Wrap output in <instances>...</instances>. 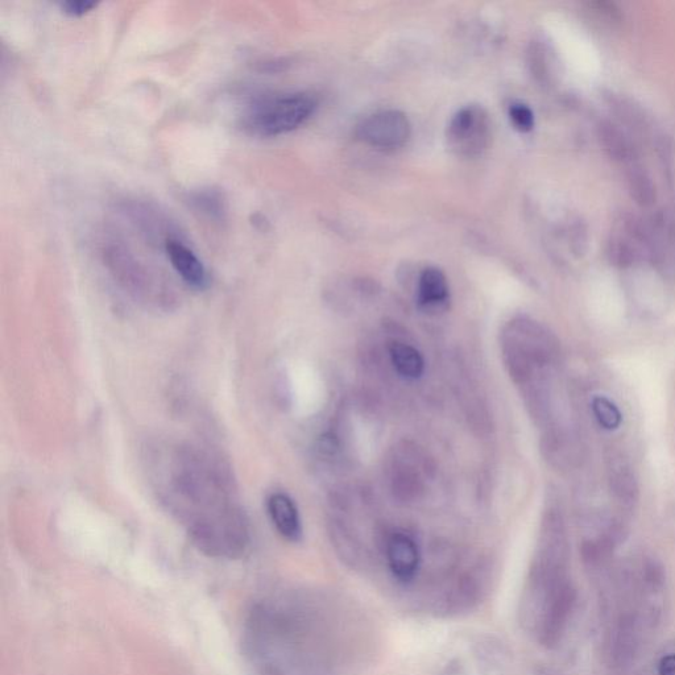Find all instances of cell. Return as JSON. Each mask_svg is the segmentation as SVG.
<instances>
[{
  "label": "cell",
  "instance_id": "cell-9",
  "mask_svg": "<svg viewBox=\"0 0 675 675\" xmlns=\"http://www.w3.org/2000/svg\"><path fill=\"white\" fill-rule=\"evenodd\" d=\"M450 288L440 268L429 267L421 272L417 285V304L425 312H438L449 302Z\"/></svg>",
  "mask_w": 675,
  "mask_h": 675
},
{
  "label": "cell",
  "instance_id": "cell-13",
  "mask_svg": "<svg viewBox=\"0 0 675 675\" xmlns=\"http://www.w3.org/2000/svg\"><path fill=\"white\" fill-rule=\"evenodd\" d=\"M189 205L196 213L210 221L221 222L226 214L222 194L213 189H202L189 197Z\"/></svg>",
  "mask_w": 675,
  "mask_h": 675
},
{
  "label": "cell",
  "instance_id": "cell-8",
  "mask_svg": "<svg viewBox=\"0 0 675 675\" xmlns=\"http://www.w3.org/2000/svg\"><path fill=\"white\" fill-rule=\"evenodd\" d=\"M607 476L610 490L624 507H633L639 499V484L631 463L619 453L607 458Z\"/></svg>",
  "mask_w": 675,
  "mask_h": 675
},
{
  "label": "cell",
  "instance_id": "cell-16",
  "mask_svg": "<svg viewBox=\"0 0 675 675\" xmlns=\"http://www.w3.org/2000/svg\"><path fill=\"white\" fill-rule=\"evenodd\" d=\"M509 119L516 130L520 132H529L534 127V114L530 107L524 103H513L509 107Z\"/></svg>",
  "mask_w": 675,
  "mask_h": 675
},
{
  "label": "cell",
  "instance_id": "cell-10",
  "mask_svg": "<svg viewBox=\"0 0 675 675\" xmlns=\"http://www.w3.org/2000/svg\"><path fill=\"white\" fill-rule=\"evenodd\" d=\"M268 513L271 517L273 525L277 532L285 538V540L297 542L302 537V524L300 513H298L297 505L283 492H276L269 496L268 499Z\"/></svg>",
  "mask_w": 675,
  "mask_h": 675
},
{
  "label": "cell",
  "instance_id": "cell-2",
  "mask_svg": "<svg viewBox=\"0 0 675 675\" xmlns=\"http://www.w3.org/2000/svg\"><path fill=\"white\" fill-rule=\"evenodd\" d=\"M317 99L306 93L275 95L260 99L248 109L244 126L256 135L271 138L302 126L316 111Z\"/></svg>",
  "mask_w": 675,
  "mask_h": 675
},
{
  "label": "cell",
  "instance_id": "cell-4",
  "mask_svg": "<svg viewBox=\"0 0 675 675\" xmlns=\"http://www.w3.org/2000/svg\"><path fill=\"white\" fill-rule=\"evenodd\" d=\"M412 126L407 115L397 110L379 111L363 119L356 127L360 142L376 149L403 147L411 138Z\"/></svg>",
  "mask_w": 675,
  "mask_h": 675
},
{
  "label": "cell",
  "instance_id": "cell-11",
  "mask_svg": "<svg viewBox=\"0 0 675 675\" xmlns=\"http://www.w3.org/2000/svg\"><path fill=\"white\" fill-rule=\"evenodd\" d=\"M389 356L397 374L404 379L416 380L425 371L424 356L413 346L404 342H393L389 346Z\"/></svg>",
  "mask_w": 675,
  "mask_h": 675
},
{
  "label": "cell",
  "instance_id": "cell-18",
  "mask_svg": "<svg viewBox=\"0 0 675 675\" xmlns=\"http://www.w3.org/2000/svg\"><path fill=\"white\" fill-rule=\"evenodd\" d=\"M658 675H675V654L662 657L658 664Z\"/></svg>",
  "mask_w": 675,
  "mask_h": 675
},
{
  "label": "cell",
  "instance_id": "cell-14",
  "mask_svg": "<svg viewBox=\"0 0 675 675\" xmlns=\"http://www.w3.org/2000/svg\"><path fill=\"white\" fill-rule=\"evenodd\" d=\"M591 408L596 421L603 429L614 432V430L620 428L621 422H623V414L614 401L606 396H596L592 400Z\"/></svg>",
  "mask_w": 675,
  "mask_h": 675
},
{
  "label": "cell",
  "instance_id": "cell-19",
  "mask_svg": "<svg viewBox=\"0 0 675 675\" xmlns=\"http://www.w3.org/2000/svg\"><path fill=\"white\" fill-rule=\"evenodd\" d=\"M537 675H565L559 670L554 668H548V666H542V668L537 670Z\"/></svg>",
  "mask_w": 675,
  "mask_h": 675
},
{
  "label": "cell",
  "instance_id": "cell-12",
  "mask_svg": "<svg viewBox=\"0 0 675 675\" xmlns=\"http://www.w3.org/2000/svg\"><path fill=\"white\" fill-rule=\"evenodd\" d=\"M598 131L600 142H602V146L610 153L611 157H614L615 160L623 161V163L633 160L635 149H633L632 143L629 142L627 136L616 124L604 120V122L599 124Z\"/></svg>",
  "mask_w": 675,
  "mask_h": 675
},
{
  "label": "cell",
  "instance_id": "cell-7",
  "mask_svg": "<svg viewBox=\"0 0 675 675\" xmlns=\"http://www.w3.org/2000/svg\"><path fill=\"white\" fill-rule=\"evenodd\" d=\"M165 252L172 267L189 287L202 291L209 285L205 265L192 248L177 238H168L165 240Z\"/></svg>",
  "mask_w": 675,
  "mask_h": 675
},
{
  "label": "cell",
  "instance_id": "cell-6",
  "mask_svg": "<svg viewBox=\"0 0 675 675\" xmlns=\"http://www.w3.org/2000/svg\"><path fill=\"white\" fill-rule=\"evenodd\" d=\"M389 570L399 582L409 583L417 577L421 565L420 548L408 534L395 533L388 540Z\"/></svg>",
  "mask_w": 675,
  "mask_h": 675
},
{
  "label": "cell",
  "instance_id": "cell-15",
  "mask_svg": "<svg viewBox=\"0 0 675 675\" xmlns=\"http://www.w3.org/2000/svg\"><path fill=\"white\" fill-rule=\"evenodd\" d=\"M629 189H631L633 200L641 206H650L656 201V186L648 173L640 169H633L629 176Z\"/></svg>",
  "mask_w": 675,
  "mask_h": 675
},
{
  "label": "cell",
  "instance_id": "cell-3",
  "mask_svg": "<svg viewBox=\"0 0 675 675\" xmlns=\"http://www.w3.org/2000/svg\"><path fill=\"white\" fill-rule=\"evenodd\" d=\"M447 146L461 157H478L490 146L491 120L479 105L463 107L451 118L446 132Z\"/></svg>",
  "mask_w": 675,
  "mask_h": 675
},
{
  "label": "cell",
  "instance_id": "cell-17",
  "mask_svg": "<svg viewBox=\"0 0 675 675\" xmlns=\"http://www.w3.org/2000/svg\"><path fill=\"white\" fill-rule=\"evenodd\" d=\"M60 7L64 14L73 16V18H80V16L88 14L94 7H97V3L89 2V0H66V2L60 3Z\"/></svg>",
  "mask_w": 675,
  "mask_h": 675
},
{
  "label": "cell",
  "instance_id": "cell-1",
  "mask_svg": "<svg viewBox=\"0 0 675 675\" xmlns=\"http://www.w3.org/2000/svg\"><path fill=\"white\" fill-rule=\"evenodd\" d=\"M301 596H265L243 628V653L255 675H323L317 628Z\"/></svg>",
  "mask_w": 675,
  "mask_h": 675
},
{
  "label": "cell",
  "instance_id": "cell-5",
  "mask_svg": "<svg viewBox=\"0 0 675 675\" xmlns=\"http://www.w3.org/2000/svg\"><path fill=\"white\" fill-rule=\"evenodd\" d=\"M641 617L635 611L617 617L608 640V664L617 675L625 674L635 664L641 641Z\"/></svg>",
  "mask_w": 675,
  "mask_h": 675
}]
</instances>
